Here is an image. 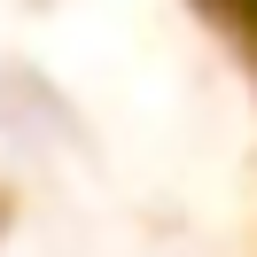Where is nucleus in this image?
Listing matches in <instances>:
<instances>
[{
    "label": "nucleus",
    "instance_id": "nucleus-1",
    "mask_svg": "<svg viewBox=\"0 0 257 257\" xmlns=\"http://www.w3.org/2000/svg\"><path fill=\"white\" fill-rule=\"evenodd\" d=\"M218 8H226V16H234V24H241V32H249V39H257V0H218Z\"/></svg>",
    "mask_w": 257,
    "mask_h": 257
}]
</instances>
